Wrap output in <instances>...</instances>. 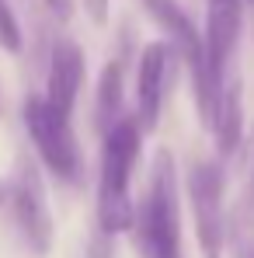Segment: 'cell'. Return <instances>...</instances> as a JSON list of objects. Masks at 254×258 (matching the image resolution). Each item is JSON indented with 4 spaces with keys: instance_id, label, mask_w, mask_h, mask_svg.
Here are the masks:
<instances>
[{
    "instance_id": "obj_6",
    "label": "cell",
    "mask_w": 254,
    "mask_h": 258,
    "mask_svg": "<svg viewBox=\"0 0 254 258\" xmlns=\"http://www.w3.org/2000/svg\"><path fill=\"white\" fill-rule=\"evenodd\" d=\"M188 199L195 237L206 258H219L226 244V178L216 161H195L188 171Z\"/></svg>"
},
{
    "instance_id": "obj_12",
    "label": "cell",
    "mask_w": 254,
    "mask_h": 258,
    "mask_svg": "<svg viewBox=\"0 0 254 258\" xmlns=\"http://www.w3.org/2000/svg\"><path fill=\"white\" fill-rule=\"evenodd\" d=\"M80 7L87 11V18L94 25H105L108 21V0H80Z\"/></svg>"
},
{
    "instance_id": "obj_2",
    "label": "cell",
    "mask_w": 254,
    "mask_h": 258,
    "mask_svg": "<svg viewBox=\"0 0 254 258\" xmlns=\"http://www.w3.org/2000/svg\"><path fill=\"white\" fill-rule=\"evenodd\" d=\"M132 248L139 258H185L181 255V192L178 161L167 147L157 150L146 192L136 210Z\"/></svg>"
},
{
    "instance_id": "obj_14",
    "label": "cell",
    "mask_w": 254,
    "mask_h": 258,
    "mask_svg": "<svg viewBox=\"0 0 254 258\" xmlns=\"http://www.w3.org/2000/svg\"><path fill=\"white\" fill-rule=\"evenodd\" d=\"M7 192H11V188H7V181L0 178V206H7Z\"/></svg>"
},
{
    "instance_id": "obj_16",
    "label": "cell",
    "mask_w": 254,
    "mask_h": 258,
    "mask_svg": "<svg viewBox=\"0 0 254 258\" xmlns=\"http://www.w3.org/2000/svg\"><path fill=\"white\" fill-rule=\"evenodd\" d=\"M247 4H251V7H254V0H247Z\"/></svg>"
},
{
    "instance_id": "obj_11",
    "label": "cell",
    "mask_w": 254,
    "mask_h": 258,
    "mask_svg": "<svg viewBox=\"0 0 254 258\" xmlns=\"http://www.w3.org/2000/svg\"><path fill=\"white\" fill-rule=\"evenodd\" d=\"M0 49L4 52H21V25H18L7 0H0Z\"/></svg>"
},
{
    "instance_id": "obj_13",
    "label": "cell",
    "mask_w": 254,
    "mask_h": 258,
    "mask_svg": "<svg viewBox=\"0 0 254 258\" xmlns=\"http://www.w3.org/2000/svg\"><path fill=\"white\" fill-rule=\"evenodd\" d=\"M45 4H49L59 18H66V14H70V0H45Z\"/></svg>"
},
{
    "instance_id": "obj_15",
    "label": "cell",
    "mask_w": 254,
    "mask_h": 258,
    "mask_svg": "<svg viewBox=\"0 0 254 258\" xmlns=\"http://www.w3.org/2000/svg\"><path fill=\"white\" fill-rule=\"evenodd\" d=\"M251 196H254V178H251Z\"/></svg>"
},
{
    "instance_id": "obj_1",
    "label": "cell",
    "mask_w": 254,
    "mask_h": 258,
    "mask_svg": "<svg viewBox=\"0 0 254 258\" xmlns=\"http://www.w3.org/2000/svg\"><path fill=\"white\" fill-rule=\"evenodd\" d=\"M143 133L136 115H126L119 126L101 136V168H98V230L105 237L132 234L136 227V203L129 199V181L139 164Z\"/></svg>"
},
{
    "instance_id": "obj_17",
    "label": "cell",
    "mask_w": 254,
    "mask_h": 258,
    "mask_svg": "<svg viewBox=\"0 0 254 258\" xmlns=\"http://www.w3.org/2000/svg\"><path fill=\"white\" fill-rule=\"evenodd\" d=\"M251 258H254V255H251Z\"/></svg>"
},
{
    "instance_id": "obj_4",
    "label": "cell",
    "mask_w": 254,
    "mask_h": 258,
    "mask_svg": "<svg viewBox=\"0 0 254 258\" xmlns=\"http://www.w3.org/2000/svg\"><path fill=\"white\" fill-rule=\"evenodd\" d=\"M21 119H25L28 140H32L39 161L59 181H77V174H80V147H77V136H73L70 119L59 115L42 94H32L25 101Z\"/></svg>"
},
{
    "instance_id": "obj_9",
    "label": "cell",
    "mask_w": 254,
    "mask_h": 258,
    "mask_svg": "<svg viewBox=\"0 0 254 258\" xmlns=\"http://www.w3.org/2000/svg\"><path fill=\"white\" fill-rule=\"evenodd\" d=\"M212 140H216V150L219 157H230L237 154L240 140H244V87L237 77H230L223 94H219V108H216V119H212Z\"/></svg>"
},
{
    "instance_id": "obj_5",
    "label": "cell",
    "mask_w": 254,
    "mask_h": 258,
    "mask_svg": "<svg viewBox=\"0 0 254 258\" xmlns=\"http://www.w3.org/2000/svg\"><path fill=\"white\" fill-rule=\"evenodd\" d=\"M7 188H11L7 192V210H11V220H14L21 241L35 255H49V248H52V213H49L39 164L32 157H18Z\"/></svg>"
},
{
    "instance_id": "obj_3",
    "label": "cell",
    "mask_w": 254,
    "mask_h": 258,
    "mask_svg": "<svg viewBox=\"0 0 254 258\" xmlns=\"http://www.w3.org/2000/svg\"><path fill=\"white\" fill-rule=\"evenodd\" d=\"M146 14L157 21V28H164V39L174 45L178 59L185 63L188 77H192V91H195V108L202 126L209 129L219 108V94L226 84H216L209 70V56H206V35L195 28L192 14L178 4V0H143Z\"/></svg>"
},
{
    "instance_id": "obj_7",
    "label": "cell",
    "mask_w": 254,
    "mask_h": 258,
    "mask_svg": "<svg viewBox=\"0 0 254 258\" xmlns=\"http://www.w3.org/2000/svg\"><path fill=\"white\" fill-rule=\"evenodd\" d=\"M174 45L167 39L160 42H146L139 52V67H136V119L139 126L150 129L160 122V112H164V101H167V84L171 74H174Z\"/></svg>"
},
{
    "instance_id": "obj_8",
    "label": "cell",
    "mask_w": 254,
    "mask_h": 258,
    "mask_svg": "<svg viewBox=\"0 0 254 258\" xmlns=\"http://www.w3.org/2000/svg\"><path fill=\"white\" fill-rule=\"evenodd\" d=\"M84 49L73 42V39H59L52 45V56H49V74H45V101L59 112V115H73V105L80 98V87H84Z\"/></svg>"
},
{
    "instance_id": "obj_10",
    "label": "cell",
    "mask_w": 254,
    "mask_h": 258,
    "mask_svg": "<svg viewBox=\"0 0 254 258\" xmlns=\"http://www.w3.org/2000/svg\"><path fill=\"white\" fill-rule=\"evenodd\" d=\"M122 101H126V74L119 59H108L98 74V87H94V129L105 136L112 126H119L122 115Z\"/></svg>"
}]
</instances>
